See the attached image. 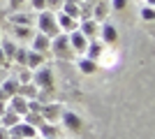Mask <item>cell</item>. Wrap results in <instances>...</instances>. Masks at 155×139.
<instances>
[{"instance_id": "6da1fadb", "label": "cell", "mask_w": 155, "mask_h": 139, "mask_svg": "<svg viewBox=\"0 0 155 139\" xmlns=\"http://www.w3.org/2000/svg\"><path fill=\"white\" fill-rule=\"evenodd\" d=\"M37 28H39V33L42 35H46L49 40H53L56 35H60V28H58V21H56V14H51V12H39V16H37Z\"/></svg>"}, {"instance_id": "7a4b0ae2", "label": "cell", "mask_w": 155, "mask_h": 139, "mask_svg": "<svg viewBox=\"0 0 155 139\" xmlns=\"http://www.w3.org/2000/svg\"><path fill=\"white\" fill-rule=\"evenodd\" d=\"M49 51L56 56V58H60V60H67V58H72L74 56V51H72V46H70V40H67V33H60V35H56L51 40V46H49Z\"/></svg>"}, {"instance_id": "3957f363", "label": "cell", "mask_w": 155, "mask_h": 139, "mask_svg": "<svg viewBox=\"0 0 155 139\" xmlns=\"http://www.w3.org/2000/svg\"><path fill=\"white\" fill-rule=\"evenodd\" d=\"M32 84H35L39 91H53V70L46 67V65L32 70Z\"/></svg>"}, {"instance_id": "277c9868", "label": "cell", "mask_w": 155, "mask_h": 139, "mask_svg": "<svg viewBox=\"0 0 155 139\" xmlns=\"http://www.w3.org/2000/svg\"><path fill=\"white\" fill-rule=\"evenodd\" d=\"M39 114H42V118H44L46 123H58L60 116H63V104H58V102H46Z\"/></svg>"}, {"instance_id": "5b68a950", "label": "cell", "mask_w": 155, "mask_h": 139, "mask_svg": "<svg viewBox=\"0 0 155 139\" xmlns=\"http://www.w3.org/2000/svg\"><path fill=\"white\" fill-rule=\"evenodd\" d=\"M60 121H63V125L67 127V130H72V132H81V127H84V121H81V116H77L74 111H67V109H63V116H60Z\"/></svg>"}, {"instance_id": "8992f818", "label": "cell", "mask_w": 155, "mask_h": 139, "mask_svg": "<svg viewBox=\"0 0 155 139\" xmlns=\"http://www.w3.org/2000/svg\"><path fill=\"white\" fill-rule=\"evenodd\" d=\"M77 30L84 35L86 40H95L97 33H100V26H97L95 19H81V21H79V28H77Z\"/></svg>"}, {"instance_id": "52a82bcc", "label": "cell", "mask_w": 155, "mask_h": 139, "mask_svg": "<svg viewBox=\"0 0 155 139\" xmlns=\"http://www.w3.org/2000/svg\"><path fill=\"white\" fill-rule=\"evenodd\" d=\"M7 109L23 118V114H28V100L21 98V95H12V98L7 100Z\"/></svg>"}, {"instance_id": "ba28073f", "label": "cell", "mask_w": 155, "mask_h": 139, "mask_svg": "<svg viewBox=\"0 0 155 139\" xmlns=\"http://www.w3.org/2000/svg\"><path fill=\"white\" fill-rule=\"evenodd\" d=\"M67 40H70V46H72V51H74V53H84L86 46H88V40H86V37L79 33V30L67 33Z\"/></svg>"}, {"instance_id": "9c48e42d", "label": "cell", "mask_w": 155, "mask_h": 139, "mask_svg": "<svg viewBox=\"0 0 155 139\" xmlns=\"http://www.w3.org/2000/svg\"><path fill=\"white\" fill-rule=\"evenodd\" d=\"M30 42H32V49H30V51H37V53H42V56H46V53H49L51 40H49L46 35H42V33H35Z\"/></svg>"}, {"instance_id": "30bf717a", "label": "cell", "mask_w": 155, "mask_h": 139, "mask_svg": "<svg viewBox=\"0 0 155 139\" xmlns=\"http://www.w3.org/2000/svg\"><path fill=\"white\" fill-rule=\"evenodd\" d=\"M56 21H58L60 33H72V30H77V28H79V21L72 19V16H67V14H63V12L56 14Z\"/></svg>"}, {"instance_id": "8fae6325", "label": "cell", "mask_w": 155, "mask_h": 139, "mask_svg": "<svg viewBox=\"0 0 155 139\" xmlns=\"http://www.w3.org/2000/svg\"><path fill=\"white\" fill-rule=\"evenodd\" d=\"M12 132H16L19 137H23V139H37L39 134H37V127H32V125H28V123H23V121H19L14 127H9Z\"/></svg>"}, {"instance_id": "7c38bea8", "label": "cell", "mask_w": 155, "mask_h": 139, "mask_svg": "<svg viewBox=\"0 0 155 139\" xmlns=\"http://www.w3.org/2000/svg\"><path fill=\"white\" fill-rule=\"evenodd\" d=\"M97 35H100V42H102V44H114V42L118 40V30H116V26H111V23H104Z\"/></svg>"}, {"instance_id": "4fadbf2b", "label": "cell", "mask_w": 155, "mask_h": 139, "mask_svg": "<svg viewBox=\"0 0 155 139\" xmlns=\"http://www.w3.org/2000/svg\"><path fill=\"white\" fill-rule=\"evenodd\" d=\"M102 51H104V44L100 40H91L88 42V46H86V53H88V56H86V58H91V60H100V56H102Z\"/></svg>"}, {"instance_id": "5bb4252c", "label": "cell", "mask_w": 155, "mask_h": 139, "mask_svg": "<svg viewBox=\"0 0 155 139\" xmlns=\"http://www.w3.org/2000/svg\"><path fill=\"white\" fill-rule=\"evenodd\" d=\"M37 93H39V88L32 81H28V84H19V93L16 95H21V98H26V100H37Z\"/></svg>"}, {"instance_id": "9a60e30c", "label": "cell", "mask_w": 155, "mask_h": 139, "mask_svg": "<svg viewBox=\"0 0 155 139\" xmlns=\"http://www.w3.org/2000/svg\"><path fill=\"white\" fill-rule=\"evenodd\" d=\"M109 0H97V2H93V14H91V19L95 21H102L104 16H107V9H109Z\"/></svg>"}, {"instance_id": "2e32d148", "label": "cell", "mask_w": 155, "mask_h": 139, "mask_svg": "<svg viewBox=\"0 0 155 139\" xmlns=\"http://www.w3.org/2000/svg\"><path fill=\"white\" fill-rule=\"evenodd\" d=\"M0 88L7 93V98H12V95L19 93V81H16V77H5L0 81Z\"/></svg>"}, {"instance_id": "e0dca14e", "label": "cell", "mask_w": 155, "mask_h": 139, "mask_svg": "<svg viewBox=\"0 0 155 139\" xmlns=\"http://www.w3.org/2000/svg\"><path fill=\"white\" fill-rule=\"evenodd\" d=\"M42 63H44V56L28 49V58H26V67L28 70H37V67H42Z\"/></svg>"}, {"instance_id": "ac0fdd59", "label": "cell", "mask_w": 155, "mask_h": 139, "mask_svg": "<svg viewBox=\"0 0 155 139\" xmlns=\"http://www.w3.org/2000/svg\"><path fill=\"white\" fill-rule=\"evenodd\" d=\"M19 121H21V116H16L14 111H9V109H7V111L2 114V116H0V125L9 130V127H14L16 123H19Z\"/></svg>"}, {"instance_id": "d6986e66", "label": "cell", "mask_w": 155, "mask_h": 139, "mask_svg": "<svg viewBox=\"0 0 155 139\" xmlns=\"http://www.w3.org/2000/svg\"><path fill=\"white\" fill-rule=\"evenodd\" d=\"M37 134H42L44 139H56L58 137V130L53 127V123H44V125L37 127Z\"/></svg>"}, {"instance_id": "ffe728a7", "label": "cell", "mask_w": 155, "mask_h": 139, "mask_svg": "<svg viewBox=\"0 0 155 139\" xmlns=\"http://www.w3.org/2000/svg\"><path fill=\"white\" fill-rule=\"evenodd\" d=\"M79 70L84 74H93V72H97V63L91 60V58H81L79 60Z\"/></svg>"}, {"instance_id": "44dd1931", "label": "cell", "mask_w": 155, "mask_h": 139, "mask_svg": "<svg viewBox=\"0 0 155 139\" xmlns=\"http://www.w3.org/2000/svg\"><path fill=\"white\" fill-rule=\"evenodd\" d=\"M0 49H2V53H5L7 60H12L14 58V51H16V44H14L12 40H2V42H0Z\"/></svg>"}, {"instance_id": "7402d4cb", "label": "cell", "mask_w": 155, "mask_h": 139, "mask_svg": "<svg viewBox=\"0 0 155 139\" xmlns=\"http://www.w3.org/2000/svg\"><path fill=\"white\" fill-rule=\"evenodd\" d=\"M14 77H16L19 84H28V81H32V70H28V67H19Z\"/></svg>"}, {"instance_id": "603a6c76", "label": "cell", "mask_w": 155, "mask_h": 139, "mask_svg": "<svg viewBox=\"0 0 155 139\" xmlns=\"http://www.w3.org/2000/svg\"><path fill=\"white\" fill-rule=\"evenodd\" d=\"M14 35H16L19 40H32L30 26H16V28H14Z\"/></svg>"}, {"instance_id": "cb8c5ba5", "label": "cell", "mask_w": 155, "mask_h": 139, "mask_svg": "<svg viewBox=\"0 0 155 139\" xmlns=\"http://www.w3.org/2000/svg\"><path fill=\"white\" fill-rule=\"evenodd\" d=\"M26 58H28V49H26V46H19V49L14 51V58L12 60H16L21 67H26Z\"/></svg>"}, {"instance_id": "d4e9b609", "label": "cell", "mask_w": 155, "mask_h": 139, "mask_svg": "<svg viewBox=\"0 0 155 139\" xmlns=\"http://www.w3.org/2000/svg\"><path fill=\"white\" fill-rule=\"evenodd\" d=\"M63 2H65V0H46V12L58 14L60 9H63Z\"/></svg>"}, {"instance_id": "484cf974", "label": "cell", "mask_w": 155, "mask_h": 139, "mask_svg": "<svg viewBox=\"0 0 155 139\" xmlns=\"http://www.w3.org/2000/svg\"><path fill=\"white\" fill-rule=\"evenodd\" d=\"M42 102H39V100H28V111H32V114H39L42 111Z\"/></svg>"}, {"instance_id": "4316f807", "label": "cell", "mask_w": 155, "mask_h": 139, "mask_svg": "<svg viewBox=\"0 0 155 139\" xmlns=\"http://www.w3.org/2000/svg\"><path fill=\"white\" fill-rule=\"evenodd\" d=\"M141 19L143 21H153V5H148V7L141 9Z\"/></svg>"}, {"instance_id": "83f0119b", "label": "cell", "mask_w": 155, "mask_h": 139, "mask_svg": "<svg viewBox=\"0 0 155 139\" xmlns=\"http://www.w3.org/2000/svg\"><path fill=\"white\" fill-rule=\"evenodd\" d=\"M111 7H114L116 12H120V9L127 7V0H111Z\"/></svg>"}, {"instance_id": "f1b7e54d", "label": "cell", "mask_w": 155, "mask_h": 139, "mask_svg": "<svg viewBox=\"0 0 155 139\" xmlns=\"http://www.w3.org/2000/svg\"><path fill=\"white\" fill-rule=\"evenodd\" d=\"M32 7H35L37 12H44L46 9V0H32Z\"/></svg>"}, {"instance_id": "f546056e", "label": "cell", "mask_w": 155, "mask_h": 139, "mask_svg": "<svg viewBox=\"0 0 155 139\" xmlns=\"http://www.w3.org/2000/svg\"><path fill=\"white\" fill-rule=\"evenodd\" d=\"M7 63H9V60L5 58V53H2V49H0V67H5Z\"/></svg>"}, {"instance_id": "4dcf8cb0", "label": "cell", "mask_w": 155, "mask_h": 139, "mask_svg": "<svg viewBox=\"0 0 155 139\" xmlns=\"http://www.w3.org/2000/svg\"><path fill=\"white\" fill-rule=\"evenodd\" d=\"M0 139H7V127L0 125Z\"/></svg>"}, {"instance_id": "1f68e13d", "label": "cell", "mask_w": 155, "mask_h": 139, "mask_svg": "<svg viewBox=\"0 0 155 139\" xmlns=\"http://www.w3.org/2000/svg\"><path fill=\"white\" fill-rule=\"evenodd\" d=\"M5 111H7V102H0V116H2Z\"/></svg>"}, {"instance_id": "d6a6232c", "label": "cell", "mask_w": 155, "mask_h": 139, "mask_svg": "<svg viewBox=\"0 0 155 139\" xmlns=\"http://www.w3.org/2000/svg\"><path fill=\"white\" fill-rule=\"evenodd\" d=\"M12 2V7H19V5H23V0H9Z\"/></svg>"}, {"instance_id": "836d02e7", "label": "cell", "mask_w": 155, "mask_h": 139, "mask_svg": "<svg viewBox=\"0 0 155 139\" xmlns=\"http://www.w3.org/2000/svg\"><path fill=\"white\" fill-rule=\"evenodd\" d=\"M5 79V70H2V67H0V81Z\"/></svg>"}, {"instance_id": "e575fe53", "label": "cell", "mask_w": 155, "mask_h": 139, "mask_svg": "<svg viewBox=\"0 0 155 139\" xmlns=\"http://www.w3.org/2000/svg\"><path fill=\"white\" fill-rule=\"evenodd\" d=\"M146 2H148V5H153V0H146Z\"/></svg>"}, {"instance_id": "d590c367", "label": "cell", "mask_w": 155, "mask_h": 139, "mask_svg": "<svg viewBox=\"0 0 155 139\" xmlns=\"http://www.w3.org/2000/svg\"><path fill=\"white\" fill-rule=\"evenodd\" d=\"M86 2H97V0H86Z\"/></svg>"}, {"instance_id": "8d00e7d4", "label": "cell", "mask_w": 155, "mask_h": 139, "mask_svg": "<svg viewBox=\"0 0 155 139\" xmlns=\"http://www.w3.org/2000/svg\"><path fill=\"white\" fill-rule=\"evenodd\" d=\"M0 42H2V35H0Z\"/></svg>"}]
</instances>
